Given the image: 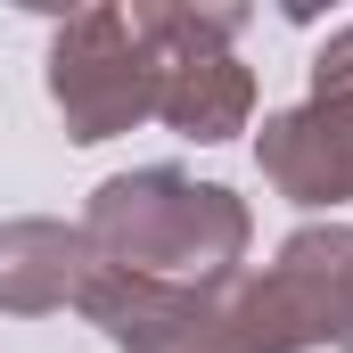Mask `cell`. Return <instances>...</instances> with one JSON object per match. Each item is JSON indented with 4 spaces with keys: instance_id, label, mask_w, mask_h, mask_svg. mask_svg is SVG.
Masks as SVG:
<instances>
[{
    "instance_id": "6da1fadb",
    "label": "cell",
    "mask_w": 353,
    "mask_h": 353,
    "mask_svg": "<svg viewBox=\"0 0 353 353\" xmlns=\"http://www.w3.org/2000/svg\"><path fill=\"white\" fill-rule=\"evenodd\" d=\"M83 239L107 271L222 296V288H239L255 222H247V197L222 181H197L181 165H140V173H115L90 189Z\"/></svg>"
},
{
    "instance_id": "7a4b0ae2",
    "label": "cell",
    "mask_w": 353,
    "mask_h": 353,
    "mask_svg": "<svg viewBox=\"0 0 353 353\" xmlns=\"http://www.w3.org/2000/svg\"><path fill=\"white\" fill-rule=\"evenodd\" d=\"M239 353H353V222H304L255 279L222 288Z\"/></svg>"
},
{
    "instance_id": "3957f363",
    "label": "cell",
    "mask_w": 353,
    "mask_h": 353,
    "mask_svg": "<svg viewBox=\"0 0 353 353\" xmlns=\"http://www.w3.org/2000/svg\"><path fill=\"white\" fill-rule=\"evenodd\" d=\"M132 25L157 50V123L181 140H239L255 123V74L239 66L247 8H197V0H132Z\"/></svg>"
},
{
    "instance_id": "277c9868",
    "label": "cell",
    "mask_w": 353,
    "mask_h": 353,
    "mask_svg": "<svg viewBox=\"0 0 353 353\" xmlns=\"http://www.w3.org/2000/svg\"><path fill=\"white\" fill-rule=\"evenodd\" d=\"M50 99L66 115V140L83 148L157 115V50L132 8H83L50 33Z\"/></svg>"
},
{
    "instance_id": "5b68a950",
    "label": "cell",
    "mask_w": 353,
    "mask_h": 353,
    "mask_svg": "<svg viewBox=\"0 0 353 353\" xmlns=\"http://www.w3.org/2000/svg\"><path fill=\"white\" fill-rule=\"evenodd\" d=\"M255 165L288 205H353V90H312L255 132Z\"/></svg>"
},
{
    "instance_id": "8992f818",
    "label": "cell",
    "mask_w": 353,
    "mask_h": 353,
    "mask_svg": "<svg viewBox=\"0 0 353 353\" xmlns=\"http://www.w3.org/2000/svg\"><path fill=\"white\" fill-rule=\"evenodd\" d=\"M99 271L83 230L66 222H0V312L33 321V312H58L83 296V279Z\"/></svg>"
},
{
    "instance_id": "52a82bcc",
    "label": "cell",
    "mask_w": 353,
    "mask_h": 353,
    "mask_svg": "<svg viewBox=\"0 0 353 353\" xmlns=\"http://www.w3.org/2000/svg\"><path fill=\"white\" fill-rule=\"evenodd\" d=\"M312 90H353V25H337L312 58Z\"/></svg>"
}]
</instances>
